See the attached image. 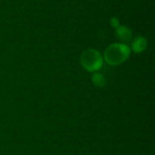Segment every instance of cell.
I'll use <instances>...</instances> for the list:
<instances>
[{
	"mask_svg": "<svg viewBox=\"0 0 155 155\" xmlns=\"http://www.w3.org/2000/svg\"><path fill=\"white\" fill-rule=\"evenodd\" d=\"M131 54L130 47L124 43H115L109 45L104 51V60L111 65H118L128 59Z\"/></svg>",
	"mask_w": 155,
	"mask_h": 155,
	"instance_id": "obj_1",
	"label": "cell"
},
{
	"mask_svg": "<svg viewBox=\"0 0 155 155\" xmlns=\"http://www.w3.org/2000/svg\"><path fill=\"white\" fill-rule=\"evenodd\" d=\"M104 59L101 54L95 49H87L81 55L82 66L89 72H96L103 66Z\"/></svg>",
	"mask_w": 155,
	"mask_h": 155,
	"instance_id": "obj_2",
	"label": "cell"
},
{
	"mask_svg": "<svg viewBox=\"0 0 155 155\" xmlns=\"http://www.w3.org/2000/svg\"><path fill=\"white\" fill-rule=\"evenodd\" d=\"M117 38L124 44L128 43L132 39V31L125 25H119L115 28Z\"/></svg>",
	"mask_w": 155,
	"mask_h": 155,
	"instance_id": "obj_3",
	"label": "cell"
},
{
	"mask_svg": "<svg viewBox=\"0 0 155 155\" xmlns=\"http://www.w3.org/2000/svg\"><path fill=\"white\" fill-rule=\"evenodd\" d=\"M147 47V40L143 37V36H138L134 38L133 44H132V48L134 53H141L143 52Z\"/></svg>",
	"mask_w": 155,
	"mask_h": 155,
	"instance_id": "obj_4",
	"label": "cell"
},
{
	"mask_svg": "<svg viewBox=\"0 0 155 155\" xmlns=\"http://www.w3.org/2000/svg\"><path fill=\"white\" fill-rule=\"evenodd\" d=\"M92 81L94 83V84L95 86H98V87H103L106 84V80L105 78L104 77L103 74H99V73H94L92 76Z\"/></svg>",
	"mask_w": 155,
	"mask_h": 155,
	"instance_id": "obj_5",
	"label": "cell"
},
{
	"mask_svg": "<svg viewBox=\"0 0 155 155\" xmlns=\"http://www.w3.org/2000/svg\"><path fill=\"white\" fill-rule=\"evenodd\" d=\"M111 25H112L114 28L118 27V26L120 25L119 19H118V18H116V17H112V18H111Z\"/></svg>",
	"mask_w": 155,
	"mask_h": 155,
	"instance_id": "obj_6",
	"label": "cell"
}]
</instances>
